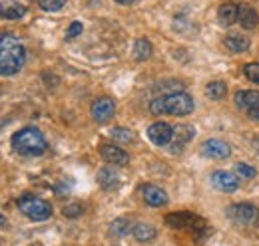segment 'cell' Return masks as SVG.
Returning a JSON list of instances; mask_svg holds the SVG:
<instances>
[{"instance_id": "cell-1", "label": "cell", "mask_w": 259, "mask_h": 246, "mask_svg": "<svg viewBox=\"0 0 259 246\" xmlns=\"http://www.w3.org/2000/svg\"><path fill=\"white\" fill-rule=\"evenodd\" d=\"M26 61V48L14 34L0 36V76H14Z\"/></svg>"}, {"instance_id": "cell-2", "label": "cell", "mask_w": 259, "mask_h": 246, "mask_svg": "<svg viewBox=\"0 0 259 246\" xmlns=\"http://www.w3.org/2000/svg\"><path fill=\"white\" fill-rule=\"evenodd\" d=\"M194 107V97L186 92L165 93L150 101V111L154 115H190Z\"/></svg>"}, {"instance_id": "cell-3", "label": "cell", "mask_w": 259, "mask_h": 246, "mask_svg": "<svg viewBox=\"0 0 259 246\" xmlns=\"http://www.w3.org/2000/svg\"><path fill=\"white\" fill-rule=\"evenodd\" d=\"M12 149L22 157H38L48 149V143L40 129L24 127L12 135Z\"/></svg>"}, {"instance_id": "cell-4", "label": "cell", "mask_w": 259, "mask_h": 246, "mask_svg": "<svg viewBox=\"0 0 259 246\" xmlns=\"http://www.w3.org/2000/svg\"><path fill=\"white\" fill-rule=\"evenodd\" d=\"M18 209L22 215H26L30 220H46L52 215V205L36 195H22L16 201Z\"/></svg>"}, {"instance_id": "cell-5", "label": "cell", "mask_w": 259, "mask_h": 246, "mask_svg": "<svg viewBox=\"0 0 259 246\" xmlns=\"http://www.w3.org/2000/svg\"><path fill=\"white\" fill-rule=\"evenodd\" d=\"M227 216L241 226H251L259 220V211L251 203H237L227 209Z\"/></svg>"}, {"instance_id": "cell-6", "label": "cell", "mask_w": 259, "mask_h": 246, "mask_svg": "<svg viewBox=\"0 0 259 246\" xmlns=\"http://www.w3.org/2000/svg\"><path fill=\"white\" fill-rule=\"evenodd\" d=\"M171 137H174V127L167 125L165 121H156L148 127V139L154 145H158V147L169 145L171 143Z\"/></svg>"}, {"instance_id": "cell-7", "label": "cell", "mask_w": 259, "mask_h": 246, "mask_svg": "<svg viewBox=\"0 0 259 246\" xmlns=\"http://www.w3.org/2000/svg\"><path fill=\"white\" fill-rule=\"evenodd\" d=\"M90 113H92V119L98 123L110 121L114 117V113H116V103L110 97H98V99H94V103L90 107Z\"/></svg>"}, {"instance_id": "cell-8", "label": "cell", "mask_w": 259, "mask_h": 246, "mask_svg": "<svg viewBox=\"0 0 259 246\" xmlns=\"http://www.w3.org/2000/svg\"><path fill=\"white\" fill-rule=\"evenodd\" d=\"M201 153L205 157H211V159H227L231 155V147L227 145L226 141L222 139H207L201 143Z\"/></svg>"}, {"instance_id": "cell-9", "label": "cell", "mask_w": 259, "mask_h": 246, "mask_svg": "<svg viewBox=\"0 0 259 246\" xmlns=\"http://www.w3.org/2000/svg\"><path fill=\"white\" fill-rule=\"evenodd\" d=\"M26 12H28V8L18 0H2L0 2V18H4V20H20V18H24Z\"/></svg>"}, {"instance_id": "cell-10", "label": "cell", "mask_w": 259, "mask_h": 246, "mask_svg": "<svg viewBox=\"0 0 259 246\" xmlns=\"http://www.w3.org/2000/svg\"><path fill=\"white\" fill-rule=\"evenodd\" d=\"M140 193H142V199L146 201V205H150V207H163L167 203V195L163 193V189L156 187V184H142Z\"/></svg>"}, {"instance_id": "cell-11", "label": "cell", "mask_w": 259, "mask_h": 246, "mask_svg": "<svg viewBox=\"0 0 259 246\" xmlns=\"http://www.w3.org/2000/svg\"><path fill=\"white\" fill-rule=\"evenodd\" d=\"M211 183L215 189H220L224 193H235L239 187V179L229 171H215L211 175Z\"/></svg>"}, {"instance_id": "cell-12", "label": "cell", "mask_w": 259, "mask_h": 246, "mask_svg": "<svg viewBox=\"0 0 259 246\" xmlns=\"http://www.w3.org/2000/svg\"><path fill=\"white\" fill-rule=\"evenodd\" d=\"M100 155L104 161L112 165H128L130 163V155L118 145H100Z\"/></svg>"}, {"instance_id": "cell-13", "label": "cell", "mask_w": 259, "mask_h": 246, "mask_svg": "<svg viewBox=\"0 0 259 246\" xmlns=\"http://www.w3.org/2000/svg\"><path fill=\"white\" fill-rule=\"evenodd\" d=\"M235 105L239 109H245V111H251L259 105V92H251V90H241V92L235 93Z\"/></svg>"}, {"instance_id": "cell-14", "label": "cell", "mask_w": 259, "mask_h": 246, "mask_svg": "<svg viewBox=\"0 0 259 246\" xmlns=\"http://www.w3.org/2000/svg\"><path fill=\"white\" fill-rule=\"evenodd\" d=\"M239 18V6L235 2H226L218 10V20L222 26H231Z\"/></svg>"}, {"instance_id": "cell-15", "label": "cell", "mask_w": 259, "mask_h": 246, "mask_svg": "<svg viewBox=\"0 0 259 246\" xmlns=\"http://www.w3.org/2000/svg\"><path fill=\"white\" fill-rule=\"evenodd\" d=\"M98 183H100L102 189H106V191H114V189L120 187V177H118V173L114 169L104 167V169L98 171Z\"/></svg>"}, {"instance_id": "cell-16", "label": "cell", "mask_w": 259, "mask_h": 246, "mask_svg": "<svg viewBox=\"0 0 259 246\" xmlns=\"http://www.w3.org/2000/svg\"><path fill=\"white\" fill-rule=\"evenodd\" d=\"M132 234H134V238H136L138 242H150V240L156 238L158 232H156V228H154L152 224H148V222H138V224H134Z\"/></svg>"}, {"instance_id": "cell-17", "label": "cell", "mask_w": 259, "mask_h": 246, "mask_svg": "<svg viewBox=\"0 0 259 246\" xmlns=\"http://www.w3.org/2000/svg\"><path fill=\"white\" fill-rule=\"evenodd\" d=\"M226 48L229 52H235V54H241V52H247L249 50V40L241 34H229L226 40H224Z\"/></svg>"}, {"instance_id": "cell-18", "label": "cell", "mask_w": 259, "mask_h": 246, "mask_svg": "<svg viewBox=\"0 0 259 246\" xmlns=\"http://www.w3.org/2000/svg\"><path fill=\"white\" fill-rule=\"evenodd\" d=\"M239 22H241V26L245 28V30H251V28H255L259 22V16L257 12L251 8V6H239V18H237Z\"/></svg>"}, {"instance_id": "cell-19", "label": "cell", "mask_w": 259, "mask_h": 246, "mask_svg": "<svg viewBox=\"0 0 259 246\" xmlns=\"http://www.w3.org/2000/svg\"><path fill=\"white\" fill-rule=\"evenodd\" d=\"M132 54H134V58H136V60H140V61L148 60V58L152 56V44H150L146 38H140V40H136V42H134Z\"/></svg>"}, {"instance_id": "cell-20", "label": "cell", "mask_w": 259, "mask_h": 246, "mask_svg": "<svg viewBox=\"0 0 259 246\" xmlns=\"http://www.w3.org/2000/svg\"><path fill=\"white\" fill-rule=\"evenodd\" d=\"M194 135H195V131L192 125H178V127H174V137H171V141H176V145H184V143L192 141Z\"/></svg>"}, {"instance_id": "cell-21", "label": "cell", "mask_w": 259, "mask_h": 246, "mask_svg": "<svg viewBox=\"0 0 259 246\" xmlns=\"http://www.w3.org/2000/svg\"><path fill=\"white\" fill-rule=\"evenodd\" d=\"M128 232H132V226H130L128 218H116V220L110 224V234H112L114 238H122V236H126Z\"/></svg>"}, {"instance_id": "cell-22", "label": "cell", "mask_w": 259, "mask_h": 246, "mask_svg": "<svg viewBox=\"0 0 259 246\" xmlns=\"http://www.w3.org/2000/svg\"><path fill=\"white\" fill-rule=\"evenodd\" d=\"M205 93L211 97V99H222V97H226L227 95V86L226 82H209L207 84V88H205Z\"/></svg>"}, {"instance_id": "cell-23", "label": "cell", "mask_w": 259, "mask_h": 246, "mask_svg": "<svg viewBox=\"0 0 259 246\" xmlns=\"http://www.w3.org/2000/svg\"><path fill=\"white\" fill-rule=\"evenodd\" d=\"M110 135L116 139V141H120V143H132L134 141V133L126 129V127H114L112 131H110Z\"/></svg>"}, {"instance_id": "cell-24", "label": "cell", "mask_w": 259, "mask_h": 246, "mask_svg": "<svg viewBox=\"0 0 259 246\" xmlns=\"http://www.w3.org/2000/svg\"><path fill=\"white\" fill-rule=\"evenodd\" d=\"M158 90L165 93H174V92H184V86L178 82V80H167V82H162V84H158Z\"/></svg>"}, {"instance_id": "cell-25", "label": "cell", "mask_w": 259, "mask_h": 246, "mask_svg": "<svg viewBox=\"0 0 259 246\" xmlns=\"http://www.w3.org/2000/svg\"><path fill=\"white\" fill-rule=\"evenodd\" d=\"M40 8L46 12H58L62 6L66 4V0H38Z\"/></svg>"}, {"instance_id": "cell-26", "label": "cell", "mask_w": 259, "mask_h": 246, "mask_svg": "<svg viewBox=\"0 0 259 246\" xmlns=\"http://www.w3.org/2000/svg\"><path fill=\"white\" fill-rule=\"evenodd\" d=\"M243 74H245V78H247L249 82H253V84H257L259 86V64L257 61L247 64V66L243 68Z\"/></svg>"}, {"instance_id": "cell-27", "label": "cell", "mask_w": 259, "mask_h": 246, "mask_svg": "<svg viewBox=\"0 0 259 246\" xmlns=\"http://www.w3.org/2000/svg\"><path fill=\"white\" fill-rule=\"evenodd\" d=\"M84 213V205L82 203H72V205H66L62 209V215L68 216V218H76Z\"/></svg>"}, {"instance_id": "cell-28", "label": "cell", "mask_w": 259, "mask_h": 246, "mask_svg": "<svg viewBox=\"0 0 259 246\" xmlns=\"http://www.w3.org/2000/svg\"><path fill=\"white\" fill-rule=\"evenodd\" d=\"M235 173H237V177H245V179H253L257 175V171L253 167L245 165V163H237L235 165Z\"/></svg>"}, {"instance_id": "cell-29", "label": "cell", "mask_w": 259, "mask_h": 246, "mask_svg": "<svg viewBox=\"0 0 259 246\" xmlns=\"http://www.w3.org/2000/svg\"><path fill=\"white\" fill-rule=\"evenodd\" d=\"M82 30H84V26H82L80 22H72V24H70V28H68V32H66V40H72V38L80 36Z\"/></svg>"}, {"instance_id": "cell-30", "label": "cell", "mask_w": 259, "mask_h": 246, "mask_svg": "<svg viewBox=\"0 0 259 246\" xmlns=\"http://www.w3.org/2000/svg\"><path fill=\"white\" fill-rule=\"evenodd\" d=\"M249 115H251V117H255V119H259V105L255 107V109H251V111H249Z\"/></svg>"}, {"instance_id": "cell-31", "label": "cell", "mask_w": 259, "mask_h": 246, "mask_svg": "<svg viewBox=\"0 0 259 246\" xmlns=\"http://www.w3.org/2000/svg\"><path fill=\"white\" fill-rule=\"evenodd\" d=\"M116 2H118V4H134L136 0H116Z\"/></svg>"}, {"instance_id": "cell-32", "label": "cell", "mask_w": 259, "mask_h": 246, "mask_svg": "<svg viewBox=\"0 0 259 246\" xmlns=\"http://www.w3.org/2000/svg\"><path fill=\"white\" fill-rule=\"evenodd\" d=\"M4 222H6V218H4V216L0 215V224H4Z\"/></svg>"}]
</instances>
